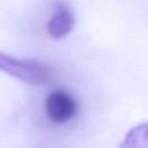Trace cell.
Returning a JSON list of instances; mask_svg holds the SVG:
<instances>
[{"instance_id": "cell-1", "label": "cell", "mask_w": 148, "mask_h": 148, "mask_svg": "<svg viewBox=\"0 0 148 148\" xmlns=\"http://www.w3.org/2000/svg\"><path fill=\"white\" fill-rule=\"evenodd\" d=\"M0 71L27 84L45 86L54 79V69L34 58H16L0 51Z\"/></svg>"}, {"instance_id": "cell-2", "label": "cell", "mask_w": 148, "mask_h": 148, "mask_svg": "<svg viewBox=\"0 0 148 148\" xmlns=\"http://www.w3.org/2000/svg\"><path fill=\"white\" fill-rule=\"evenodd\" d=\"M44 109L47 118L52 123L66 124L76 116L79 106L71 92L64 89H57L46 96Z\"/></svg>"}, {"instance_id": "cell-3", "label": "cell", "mask_w": 148, "mask_h": 148, "mask_svg": "<svg viewBox=\"0 0 148 148\" xmlns=\"http://www.w3.org/2000/svg\"><path fill=\"white\" fill-rule=\"evenodd\" d=\"M75 24V15L67 2L58 0L46 23V32L52 39H62L69 35Z\"/></svg>"}, {"instance_id": "cell-4", "label": "cell", "mask_w": 148, "mask_h": 148, "mask_svg": "<svg viewBox=\"0 0 148 148\" xmlns=\"http://www.w3.org/2000/svg\"><path fill=\"white\" fill-rule=\"evenodd\" d=\"M147 123H141L132 127L125 135L119 148H148Z\"/></svg>"}]
</instances>
